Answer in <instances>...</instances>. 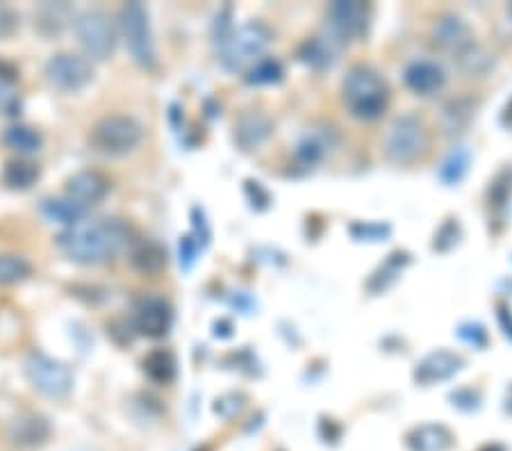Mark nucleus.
Wrapping results in <instances>:
<instances>
[{"mask_svg":"<svg viewBox=\"0 0 512 451\" xmlns=\"http://www.w3.org/2000/svg\"><path fill=\"white\" fill-rule=\"evenodd\" d=\"M135 244L132 228L121 219H92L64 228L57 235V246L66 258L82 267H101L117 260Z\"/></svg>","mask_w":512,"mask_h":451,"instance_id":"obj_1","label":"nucleus"},{"mask_svg":"<svg viewBox=\"0 0 512 451\" xmlns=\"http://www.w3.org/2000/svg\"><path fill=\"white\" fill-rule=\"evenodd\" d=\"M217 55L221 67L230 73L249 71L258 64L271 44V30L264 23L251 21L244 26H226L217 35Z\"/></svg>","mask_w":512,"mask_h":451,"instance_id":"obj_2","label":"nucleus"},{"mask_svg":"<svg viewBox=\"0 0 512 451\" xmlns=\"http://www.w3.org/2000/svg\"><path fill=\"white\" fill-rule=\"evenodd\" d=\"M342 101L355 119L376 121L390 105V87L381 73L358 64L342 80Z\"/></svg>","mask_w":512,"mask_h":451,"instance_id":"obj_3","label":"nucleus"},{"mask_svg":"<svg viewBox=\"0 0 512 451\" xmlns=\"http://www.w3.org/2000/svg\"><path fill=\"white\" fill-rule=\"evenodd\" d=\"M431 149L428 126L415 114L396 119L385 137V158L394 164H415Z\"/></svg>","mask_w":512,"mask_h":451,"instance_id":"obj_4","label":"nucleus"},{"mask_svg":"<svg viewBox=\"0 0 512 451\" xmlns=\"http://www.w3.org/2000/svg\"><path fill=\"white\" fill-rule=\"evenodd\" d=\"M94 149L110 158H121L144 142V126L130 114H107L89 135Z\"/></svg>","mask_w":512,"mask_h":451,"instance_id":"obj_5","label":"nucleus"},{"mask_svg":"<svg viewBox=\"0 0 512 451\" xmlns=\"http://www.w3.org/2000/svg\"><path fill=\"white\" fill-rule=\"evenodd\" d=\"M121 35L126 39V48L137 67L153 71L158 67V51H155V39L151 30L148 10L142 3H128L119 16Z\"/></svg>","mask_w":512,"mask_h":451,"instance_id":"obj_6","label":"nucleus"},{"mask_svg":"<svg viewBox=\"0 0 512 451\" xmlns=\"http://www.w3.org/2000/svg\"><path fill=\"white\" fill-rule=\"evenodd\" d=\"M73 30H76L82 51L87 53V57H92V60L105 62L117 51L119 30L114 26L112 16L105 10L80 12L76 21H73Z\"/></svg>","mask_w":512,"mask_h":451,"instance_id":"obj_7","label":"nucleus"},{"mask_svg":"<svg viewBox=\"0 0 512 451\" xmlns=\"http://www.w3.org/2000/svg\"><path fill=\"white\" fill-rule=\"evenodd\" d=\"M23 374L39 395L48 399H64L73 390V372L62 360H55L46 354H30L23 363Z\"/></svg>","mask_w":512,"mask_h":451,"instance_id":"obj_8","label":"nucleus"},{"mask_svg":"<svg viewBox=\"0 0 512 451\" xmlns=\"http://www.w3.org/2000/svg\"><path fill=\"white\" fill-rule=\"evenodd\" d=\"M44 78L57 92L78 94L94 82V67L87 57L64 51L46 62Z\"/></svg>","mask_w":512,"mask_h":451,"instance_id":"obj_9","label":"nucleus"},{"mask_svg":"<svg viewBox=\"0 0 512 451\" xmlns=\"http://www.w3.org/2000/svg\"><path fill=\"white\" fill-rule=\"evenodd\" d=\"M328 23L342 44L358 41L369 32L371 7L367 3H333L328 7Z\"/></svg>","mask_w":512,"mask_h":451,"instance_id":"obj_10","label":"nucleus"},{"mask_svg":"<svg viewBox=\"0 0 512 451\" xmlns=\"http://www.w3.org/2000/svg\"><path fill=\"white\" fill-rule=\"evenodd\" d=\"M135 331L144 338L160 340L169 335L173 326V308L167 299L162 297H144L135 308Z\"/></svg>","mask_w":512,"mask_h":451,"instance_id":"obj_11","label":"nucleus"},{"mask_svg":"<svg viewBox=\"0 0 512 451\" xmlns=\"http://www.w3.org/2000/svg\"><path fill=\"white\" fill-rule=\"evenodd\" d=\"M433 44L440 48L442 53L462 57L469 48L476 46V41L472 28H469L460 16L449 14L437 21V26L433 28Z\"/></svg>","mask_w":512,"mask_h":451,"instance_id":"obj_12","label":"nucleus"},{"mask_svg":"<svg viewBox=\"0 0 512 451\" xmlns=\"http://www.w3.org/2000/svg\"><path fill=\"white\" fill-rule=\"evenodd\" d=\"M110 187V180L101 171L82 169L66 180V196L89 210V205H98L110 194Z\"/></svg>","mask_w":512,"mask_h":451,"instance_id":"obj_13","label":"nucleus"},{"mask_svg":"<svg viewBox=\"0 0 512 451\" xmlns=\"http://www.w3.org/2000/svg\"><path fill=\"white\" fill-rule=\"evenodd\" d=\"M51 422L41 413H21L10 422V440L19 449H35L51 438Z\"/></svg>","mask_w":512,"mask_h":451,"instance_id":"obj_14","label":"nucleus"},{"mask_svg":"<svg viewBox=\"0 0 512 451\" xmlns=\"http://www.w3.org/2000/svg\"><path fill=\"white\" fill-rule=\"evenodd\" d=\"M403 80H406V87L417 96H433L442 92L444 85H447V73L431 60H417L412 62L403 71Z\"/></svg>","mask_w":512,"mask_h":451,"instance_id":"obj_15","label":"nucleus"},{"mask_svg":"<svg viewBox=\"0 0 512 451\" xmlns=\"http://www.w3.org/2000/svg\"><path fill=\"white\" fill-rule=\"evenodd\" d=\"M465 367V358L453 354V351H433L428 354L415 369V379L421 385H433L449 381Z\"/></svg>","mask_w":512,"mask_h":451,"instance_id":"obj_16","label":"nucleus"},{"mask_svg":"<svg viewBox=\"0 0 512 451\" xmlns=\"http://www.w3.org/2000/svg\"><path fill=\"white\" fill-rule=\"evenodd\" d=\"M274 133V121L264 112H246L235 123V142L242 151H255Z\"/></svg>","mask_w":512,"mask_h":451,"instance_id":"obj_17","label":"nucleus"},{"mask_svg":"<svg viewBox=\"0 0 512 451\" xmlns=\"http://www.w3.org/2000/svg\"><path fill=\"white\" fill-rule=\"evenodd\" d=\"M342 46L344 44L333 35V32H328V35H317L305 41L299 48V60L303 64H308L310 69H330L337 62V55H340Z\"/></svg>","mask_w":512,"mask_h":451,"instance_id":"obj_18","label":"nucleus"},{"mask_svg":"<svg viewBox=\"0 0 512 451\" xmlns=\"http://www.w3.org/2000/svg\"><path fill=\"white\" fill-rule=\"evenodd\" d=\"M335 144V133L330 128L310 130L296 146V160H299L301 167H315L333 153Z\"/></svg>","mask_w":512,"mask_h":451,"instance_id":"obj_19","label":"nucleus"},{"mask_svg":"<svg viewBox=\"0 0 512 451\" xmlns=\"http://www.w3.org/2000/svg\"><path fill=\"white\" fill-rule=\"evenodd\" d=\"M71 21H76V10L69 3H44L35 10V28L44 37L60 35Z\"/></svg>","mask_w":512,"mask_h":451,"instance_id":"obj_20","label":"nucleus"},{"mask_svg":"<svg viewBox=\"0 0 512 451\" xmlns=\"http://www.w3.org/2000/svg\"><path fill=\"white\" fill-rule=\"evenodd\" d=\"M410 451H447L453 442L451 431L442 424H424L408 433Z\"/></svg>","mask_w":512,"mask_h":451,"instance_id":"obj_21","label":"nucleus"},{"mask_svg":"<svg viewBox=\"0 0 512 451\" xmlns=\"http://www.w3.org/2000/svg\"><path fill=\"white\" fill-rule=\"evenodd\" d=\"M41 215L53 224H62L66 228L80 224L87 217L85 205L76 203L69 196H60V199H44L41 201Z\"/></svg>","mask_w":512,"mask_h":451,"instance_id":"obj_22","label":"nucleus"},{"mask_svg":"<svg viewBox=\"0 0 512 451\" xmlns=\"http://www.w3.org/2000/svg\"><path fill=\"white\" fill-rule=\"evenodd\" d=\"M3 144L19 155H35L44 149V135L26 123H14L3 133Z\"/></svg>","mask_w":512,"mask_h":451,"instance_id":"obj_23","label":"nucleus"},{"mask_svg":"<svg viewBox=\"0 0 512 451\" xmlns=\"http://www.w3.org/2000/svg\"><path fill=\"white\" fill-rule=\"evenodd\" d=\"M39 178H41V169L35 162L26 158L10 160L3 169V183L10 187V190H19V192L32 190V187L39 183Z\"/></svg>","mask_w":512,"mask_h":451,"instance_id":"obj_24","label":"nucleus"},{"mask_svg":"<svg viewBox=\"0 0 512 451\" xmlns=\"http://www.w3.org/2000/svg\"><path fill=\"white\" fill-rule=\"evenodd\" d=\"M130 260H132V265L139 269V272L158 274L160 269L167 265V251H164L158 242L144 240L139 244H132Z\"/></svg>","mask_w":512,"mask_h":451,"instance_id":"obj_25","label":"nucleus"},{"mask_svg":"<svg viewBox=\"0 0 512 451\" xmlns=\"http://www.w3.org/2000/svg\"><path fill=\"white\" fill-rule=\"evenodd\" d=\"M32 274V265L14 253H0V287L23 283Z\"/></svg>","mask_w":512,"mask_h":451,"instance_id":"obj_26","label":"nucleus"},{"mask_svg":"<svg viewBox=\"0 0 512 451\" xmlns=\"http://www.w3.org/2000/svg\"><path fill=\"white\" fill-rule=\"evenodd\" d=\"M144 372L158 383H169L176 376V358L169 351H153L144 360Z\"/></svg>","mask_w":512,"mask_h":451,"instance_id":"obj_27","label":"nucleus"},{"mask_svg":"<svg viewBox=\"0 0 512 451\" xmlns=\"http://www.w3.org/2000/svg\"><path fill=\"white\" fill-rule=\"evenodd\" d=\"M285 76L283 64L274 57H262V60L246 71V82L249 85H274V82H280Z\"/></svg>","mask_w":512,"mask_h":451,"instance_id":"obj_28","label":"nucleus"},{"mask_svg":"<svg viewBox=\"0 0 512 451\" xmlns=\"http://www.w3.org/2000/svg\"><path fill=\"white\" fill-rule=\"evenodd\" d=\"M458 64H460V69L467 73V76L483 78L494 69V55L485 53L483 48L472 46L465 55L458 57Z\"/></svg>","mask_w":512,"mask_h":451,"instance_id":"obj_29","label":"nucleus"},{"mask_svg":"<svg viewBox=\"0 0 512 451\" xmlns=\"http://www.w3.org/2000/svg\"><path fill=\"white\" fill-rule=\"evenodd\" d=\"M0 112L7 117H16L21 112V98L16 92L14 76H7L3 71H0Z\"/></svg>","mask_w":512,"mask_h":451,"instance_id":"obj_30","label":"nucleus"},{"mask_svg":"<svg viewBox=\"0 0 512 451\" xmlns=\"http://www.w3.org/2000/svg\"><path fill=\"white\" fill-rule=\"evenodd\" d=\"M21 28V14L12 5L0 3V39H10Z\"/></svg>","mask_w":512,"mask_h":451,"instance_id":"obj_31","label":"nucleus"},{"mask_svg":"<svg viewBox=\"0 0 512 451\" xmlns=\"http://www.w3.org/2000/svg\"><path fill=\"white\" fill-rule=\"evenodd\" d=\"M467 171V155L465 153H458V155H451V158L444 162V169H442V178L449 180V183H458L462 178V174Z\"/></svg>","mask_w":512,"mask_h":451,"instance_id":"obj_32","label":"nucleus"},{"mask_svg":"<svg viewBox=\"0 0 512 451\" xmlns=\"http://www.w3.org/2000/svg\"><path fill=\"white\" fill-rule=\"evenodd\" d=\"M196 251H198V244L192 240V237H183V242H180V265L185 269L192 267L196 260Z\"/></svg>","mask_w":512,"mask_h":451,"instance_id":"obj_33","label":"nucleus"},{"mask_svg":"<svg viewBox=\"0 0 512 451\" xmlns=\"http://www.w3.org/2000/svg\"><path fill=\"white\" fill-rule=\"evenodd\" d=\"M499 322H501L503 333H506L508 338H512V310L506 306V303H501L499 306Z\"/></svg>","mask_w":512,"mask_h":451,"instance_id":"obj_34","label":"nucleus"},{"mask_svg":"<svg viewBox=\"0 0 512 451\" xmlns=\"http://www.w3.org/2000/svg\"><path fill=\"white\" fill-rule=\"evenodd\" d=\"M362 233H365V237H374V240H378V237L385 235L387 231H383V226H362Z\"/></svg>","mask_w":512,"mask_h":451,"instance_id":"obj_35","label":"nucleus"},{"mask_svg":"<svg viewBox=\"0 0 512 451\" xmlns=\"http://www.w3.org/2000/svg\"><path fill=\"white\" fill-rule=\"evenodd\" d=\"M508 404H512V388H510V399H508Z\"/></svg>","mask_w":512,"mask_h":451,"instance_id":"obj_36","label":"nucleus"},{"mask_svg":"<svg viewBox=\"0 0 512 451\" xmlns=\"http://www.w3.org/2000/svg\"><path fill=\"white\" fill-rule=\"evenodd\" d=\"M508 14H510V16H512V5H510V10H508Z\"/></svg>","mask_w":512,"mask_h":451,"instance_id":"obj_37","label":"nucleus"}]
</instances>
